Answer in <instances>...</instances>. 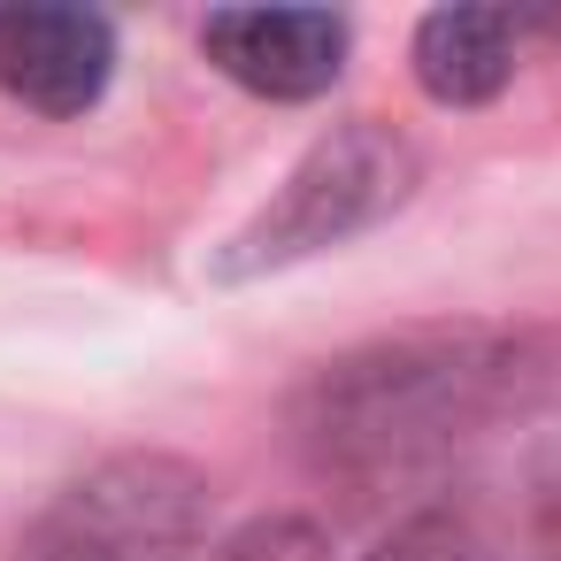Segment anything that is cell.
<instances>
[{
  "label": "cell",
  "instance_id": "1",
  "mask_svg": "<svg viewBox=\"0 0 561 561\" xmlns=\"http://www.w3.org/2000/svg\"><path fill=\"white\" fill-rule=\"evenodd\" d=\"M300 454L346 492H438L515 477L561 507V339L400 331L316 369L293 408Z\"/></svg>",
  "mask_w": 561,
  "mask_h": 561
},
{
  "label": "cell",
  "instance_id": "2",
  "mask_svg": "<svg viewBox=\"0 0 561 561\" xmlns=\"http://www.w3.org/2000/svg\"><path fill=\"white\" fill-rule=\"evenodd\" d=\"M415 178H423V154H415L392 124H377V116L339 124V131H323V139L285 170V185L224 239L216 277H224V285H247V277L293 270V262H316V254H331V247L377 231L385 216H400L408 193H415Z\"/></svg>",
  "mask_w": 561,
  "mask_h": 561
},
{
  "label": "cell",
  "instance_id": "3",
  "mask_svg": "<svg viewBox=\"0 0 561 561\" xmlns=\"http://www.w3.org/2000/svg\"><path fill=\"white\" fill-rule=\"evenodd\" d=\"M216 484L178 454H116L62 484L24 530V561H193Z\"/></svg>",
  "mask_w": 561,
  "mask_h": 561
},
{
  "label": "cell",
  "instance_id": "4",
  "mask_svg": "<svg viewBox=\"0 0 561 561\" xmlns=\"http://www.w3.org/2000/svg\"><path fill=\"white\" fill-rule=\"evenodd\" d=\"M116 78V32L93 9H0V93L39 116H85Z\"/></svg>",
  "mask_w": 561,
  "mask_h": 561
},
{
  "label": "cell",
  "instance_id": "5",
  "mask_svg": "<svg viewBox=\"0 0 561 561\" xmlns=\"http://www.w3.org/2000/svg\"><path fill=\"white\" fill-rule=\"evenodd\" d=\"M201 55L262 101H316L346 62V24L331 9H216Z\"/></svg>",
  "mask_w": 561,
  "mask_h": 561
},
{
  "label": "cell",
  "instance_id": "6",
  "mask_svg": "<svg viewBox=\"0 0 561 561\" xmlns=\"http://www.w3.org/2000/svg\"><path fill=\"white\" fill-rule=\"evenodd\" d=\"M515 78V16L507 9H431L415 24V85L438 108H484Z\"/></svg>",
  "mask_w": 561,
  "mask_h": 561
},
{
  "label": "cell",
  "instance_id": "7",
  "mask_svg": "<svg viewBox=\"0 0 561 561\" xmlns=\"http://www.w3.org/2000/svg\"><path fill=\"white\" fill-rule=\"evenodd\" d=\"M369 561H492V546L469 530V515H454V507H423V515H408Z\"/></svg>",
  "mask_w": 561,
  "mask_h": 561
},
{
  "label": "cell",
  "instance_id": "8",
  "mask_svg": "<svg viewBox=\"0 0 561 561\" xmlns=\"http://www.w3.org/2000/svg\"><path fill=\"white\" fill-rule=\"evenodd\" d=\"M216 561H323V530L316 523H293V515H277V523H254V530H239Z\"/></svg>",
  "mask_w": 561,
  "mask_h": 561
}]
</instances>
